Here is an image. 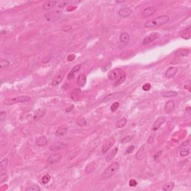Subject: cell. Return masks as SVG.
I'll use <instances>...</instances> for the list:
<instances>
[{
    "instance_id": "6da1fadb",
    "label": "cell",
    "mask_w": 191,
    "mask_h": 191,
    "mask_svg": "<svg viewBox=\"0 0 191 191\" xmlns=\"http://www.w3.org/2000/svg\"><path fill=\"white\" fill-rule=\"evenodd\" d=\"M169 21V17L167 15H161L155 18L153 20H148L145 22L144 26L146 28H153V27H157V26H162Z\"/></svg>"
},
{
    "instance_id": "7a4b0ae2",
    "label": "cell",
    "mask_w": 191,
    "mask_h": 191,
    "mask_svg": "<svg viewBox=\"0 0 191 191\" xmlns=\"http://www.w3.org/2000/svg\"><path fill=\"white\" fill-rule=\"evenodd\" d=\"M120 168V163L119 161H114L108 168L104 169V171L102 173V178L103 179H108L111 176H113L114 174L117 173L118 169Z\"/></svg>"
},
{
    "instance_id": "3957f363",
    "label": "cell",
    "mask_w": 191,
    "mask_h": 191,
    "mask_svg": "<svg viewBox=\"0 0 191 191\" xmlns=\"http://www.w3.org/2000/svg\"><path fill=\"white\" fill-rule=\"evenodd\" d=\"M63 16V13L59 11H52L44 14V17L48 22H55L60 20Z\"/></svg>"
},
{
    "instance_id": "277c9868",
    "label": "cell",
    "mask_w": 191,
    "mask_h": 191,
    "mask_svg": "<svg viewBox=\"0 0 191 191\" xmlns=\"http://www.w3.org/2000/svg\"><path fill=\"white\" fill-rule=\"evenodd\" d=\"M31 98L28 96H20L18 97H15L11 99H9L5 102L6 104H13L18 103V102H27L28 101H30Z\"/></svg>"
},
{
    "instance_id": "5b68a950",
    "label": "cell",
    "mask_w": 191,
    "mask_h": 191,
    "mask_svg": "<svg viewBox=\"0 0 191 191\" xmlns=\"http://www.w3.org/2000/svg\"><path fill=\"white\" fill-rule=\"evenodd\" d=\"M159 37H160V34H159L158 32H152V33H151L150 35L146 36V37L143 39V45L149 44L150 43H152V41L158 39Z\"/></svg>"
},
{
    "instance_id": "8992f818",
    "label": "cell",
    "mask_w": 191,
    "mask_h": 191,
    "mask_svg": "<svg viewBox=\"0 0 191 191\" xmlns=\"http://www.w3.org/2000/svg\"><path fill=\"white\" fill-rule=\"evenodd\" d=\"M125 94L124 92H116V93H111L108 96H105L104 99H103V102H109V101H113V100L117 99L119 98L122 97V96Z\"/></svg>"
},
{
    "instance_id": "52a82bcc",
    "label": "cell",
    "mask_w": 191,
    "mask_h": 191,
    "mask_svg": "<svg viewBox=\"0 0 191 191\" xmlns=\"http://www.w3.org/2000/svg\"><path fill=\"white\" fill-rule=\"evenodd\" d=\"M122 73H124L121 69H114V70L110 71L108 75V78L110 81L117 80V78L121 75Z\"/></svg>"
},
{
    "instance_id": "ba28073f",
    "label": "cell",
    "mask_w": 191,
    "mask_h": 191,
    "mask_svg": "<svg viewBox=\"0 0 191 191\" xmlns=\"http://www.w3.org/2000/svg\"><path fill=\"white\" fill-rule=\"evenodd\" d=\"M178 68L177 66H170L169 67L165 73V77L166 78H173L174 76L176 75L177 72H178Z\"/></svg>"
},
{
    "instance_id": "9c48e42d",
    "label": "cell",
    "mask_w": 191,
    "mask_h": 191,
    "mask_svg": "<svg viewBox=\"0 0 191 191\" xmlns=\"http://www.w3.org/2000/svg\"><path fill=\"white\" fill-rule=\"evenodd\" d=\"M114 143H115V140L114 139H111L109 140H108L107 142H105V143L103 144L102 149V154H105L106 152H108L109 149L113 146V145L114 144Z\"/></svg>"
},
{
    "instance_id": "30bf717a",
    "label": "cell",
    "mask_w": 191,
    "mask_h": 191,
    "mask_svg": "<svg viewBox=\"0 0 191 191\" xmlns=\"http://www.w3.org/2000/svg\"><path fill=\"white\" fill-rule=\"evenodd\" d=\"M131 9L129 8H121L119 12H118V14L121 17L123 18H126L128 17L131 14Z\"/></svg>"
},
{
    "instance_id": "8fae6325",
    "label": "cell",
    "mask_w": 191,
    "mask_h": 191,
    "mask_svg": "<svg viewBox=\"0 0 191 191\" xmlns=\"http://www.w3.org/2000/svg\"><path fill=\"white\" fill-rule=\"evenodd\" d=\"M68 130V126L66 125H63L58 128V129L55 131V136L56 137H62L65 135L66 131Z\"/></svg>"
},
{
    "instance_id": "7c38bea8",
    "label": "cell",
    "mask_w": 191,
    "mask_h": 191,
    "mask_svg": "<svg viewBox=\"0 0 191 191\" xmlns=\"http://www.w3.org/2000/svg\"><path fill=\"white\" fill-rule=\"evenodd\" d=\"M155 11H156V8L155 7H147L146 8L143 10V17H149L155 13Z\"/></svg>"
},
{
    "instance_id": "4fadbf2b",
    "label": "cell",
    "mask_w": 191,
    "mask_h": 191,
    "mask_svg": "<svg viewBox=\"0 0 191 191\" xmlns=\"http://www.w3.org/2000/svg\"><path fill=\"white\" fill-rule=\"evenodd\" d=\"M81 67H82L81 64H77V65L74 66L72 68V70H70V72L69 73V74H68V75H67L68 80L73 79V78H74V76H75V74L78 71H79V70L81 69Z\"/></svg>"
},
{
    "instance_id": "5bb4252c",
    "label": "cell",
    "mask_w": 191,
    "mask_h": 191,
    "mask_svg": "<svg viewBox=\"0 0 191 191\" xmlns=\"http://www.w3.org/2000/svg\"><path fill=\"white\" fill-rule=\"evenodd\" d=\"M58 4L57 1H47L43 4V9L44 11H49L52 9Z\"/></svg>"
},
{
    "instance_id": "9a60e30c",
    "label": "cell",
    "mask_w": 191,
    "mask_h": 191,
    "mask_svg": "<svg viewBox=\"0 0 191 191\" xmlns=\"http://www.w3.org/2000/svg\"><path fill=\"white\" fill-rule=\"evenodd\" d=\"M47 143L48 140L45 136H40L35 140V144L38 146H44Z\"/></svg>"
},
{
    "instance_id": "2e32d148",
    "label": "cell",
    "mask_w": 191,
    "mask_h": 191,
    "mask_svg": "<svg viewBox=\"0 0 191 191\" xmlns=\"http://www.w3.org/2000/svg\"><path fill=\"white\" fill-rule=\"evenodd\" d=\"M87 83V78L84 74H80L78 76V79H77V84L80 87H83L85 86Z\"/></svg>"
},
{
    "instance_id": "e0dca14e",
    "label": "cell",
    "mask_w": 191,
    "mask_h": 191,
    "mask_svg": "<svg viewBox=\"0 0 191 191\" xmlns=\"http://www.w3.org/2000/svg\"><path fill=\"white\" fill-rule=\"evenodd\" d=\"M165 122V117H159L157 120L154 123V125L152 126V130L157 131V129L160 128L161 126Z\"/></svg>"
},
{
    "instance_id": "ac0fdd59",
    "label": "cell",
    "mask_w": 191,
    "mask_h": 191,
    "mask_svg": "<svg viewBox=\"0 0 191 191\" xmlns=\"http://www.w3.org/2000/svg\"><path fill=\"white\" fill-rule=\"evenodd\" d=\"M61 155L60 154H54V155H52L48 157L47 161L48 163L49 164H54V163H56L58 161H60L61 159Z\"/></svg>"
},
{
    "instance_id": "d6986e66",
    "label": "cell",
    "mask_w": 191,
    "mask_h": 191,
    "mask_svg": "<svg viewBox=\"0 0 191 191\" xmlns=\"http://www.w3.org/2000/svg\"><path fill=\"white\" fill-rule=\"evenodd\" d=\"M174 108H175V102L173 100H170L169 102H167V103L165 104V107H164L166 112L167 113L172 112L174 110Z\"/></svg>"
},
{
    "instance_id": "ffe728a7",
    "label": "cell",
    "mask_w": 191,
    "mask_h": 191,
    "mask_svg": "<svg viewBox=\"0 0 191 191\" xmlns=\"http://www.w3.org/2000/svg\"><path fill=\"white\" fill-rule=\"evenodd\" d=\"M126 73H122L117 78V80H116V82H115V83H114L113 85H114L115 87L120 85V84H122V83L126 81Z\"/></svg>"
},
{
    "instance_id": "44dd1931",
    "label": "cell",
    "mask_w": 191,
    "mask_h": 191,
    "mask_svg": "<svg viewBox=\"0 0 191 191\" xmlns=\"http://www.w3.org/2000/svg\"><path fill=\"white\" fill-rule=\"evenodd\" d=\"M63 77H64V75H63V73L58 74L54 78L53 81L52 82V86H56V85H58V84H59L62 82V80H63Z\"/></svg>"
},
{
    "instance_id": "7402d4cb",
    "label": "cell",
    "mask_w": 191,
    "mask_h": 191,
    "mask_svg": "<svg viewBox=\"0 0 191 191\" xmlns=\"http://www.w3.org/2000/svg\"><path fill=\"white\" fill-rule=\"evenodd\" d=\"M120 40L122 44H127L128 43L129 40H130V36L127 33V32H122L120 36Z\"/></svg>"
},
{
    "instance_id": "603a6c76",
    "label": "cell",
    "mask_w": 191,
    "mask_h": 191,
    "mask_svg": "<svg viewBox=\"0 0 191 191\" xmlns=\"http://www.w3.org/2000/svg\"><path fill=\"white\" fill-rule=\"evenodd\" d=\"M66 147V146L62 143H54L53 145H52L50 146V150L51 151H56V150H60V149H62L63 148Z\"/></svg>"
},
{
    "instance_id": "cb8c5ba5",
    "label": "cell",
    "mask_w": 191,
    "mask_h": 191,
    "mask_svg": "<svg viewBox=\"0 0 191 191\" xmlns=\"http://www.w3.org/2000/svg\"><path fill=\"white\" fill-rule=\"evenodd\" d=\"M161 96H164V97H167V98H170V97H175V96H178V93L175 91H165L162 92L161 93Z\"/></svg>"
},
{
    "instance_id": "d4e9b609",
    "label": "cell",
    "mask_w": 191,
    "mask_h": 191,
    "mask_svg": "<svg viewBox=\"0 0 191 191\" xmlns=\"http://www.w3.org/2000/svg\"><path fill=\"white\" fill-rule=\"evenodd\" d=\"M117 151H118V148L117 147H115L113 148V149L111 151V152L109 153L108 155V156L106 157V161L107 162H108V161H111L112 159H113V157H115V155H117Z\"/></svg>"
},
{
    "instance_id": "484cf974",
    "label": "cell",
    "mask_w": 191,
    "mask_h": 191,
    "mask_svg": "<svg viewBox=\"0 0 191 191\" xmlns=\"http://www.w3.org/2000/svg\"><path fill=\"white\" fill-rule=\"evenodd\" d=\"M174 187H175V184L174 182H168L165 184L163 187H162V190L164 191H171L173 190Z\"/></svg>"
},
{
    "instance_id": "4316f807",
    "label": "cell",
    "mask_w": 191,
    "mask_h": 191,
    "mask_svg": "<svg viewBox=\"0 0 191 191\" xmlns=\"http://www.w3.org/2000/svg\"><path fill=\"white\" fill-rule=\"evenodd\" d=\"M175 55L178 56H187L189 55V51L185 49H180L175 52Z\"/></svg>"
},
{
    "instance_id": "83f0119b",
    "label": "cell",
    "mask_w": 191,
    "mask_h": 191,
    "mask_svg": "<svg viewBox=\"0 0 191 191\" xmlns=\"http://www.w3.org/2000/svg\"><path fill=\"white\" fill-rule=\"evenodd\" d=\"M44 115H45V111H44V110H42V109H39V110L36 111L35 116H34V119H35V120H39L40 118L43 117Z\"/></svg>"
},
{
    "instance_id": "f1b7e54d",
    "label": "cell",
    "mask_w": 191,
    "mask_h": 191,
    "mask_svg": "<svg viewBox=\"0 0 191 191\" xmlns=\"http://www.w3.org/2000/svg\"><path fill=\"white\" fill-rule=\"evenodd\" d=\"M181 35H182V37L184 38V39L190 38V27H189V28H187V29L182 31Z\"/></svg>"
},
{
    "instance_id": "f546056e",
    "label": "cell",
    "mask_w": 191,
    "mask_h": 191,
    "mask_svg": "<svg viewBox=\"0 0 191 191\" xmlns=\"http://www.w3.org/2000/svg\"><path fill=\"white\" fill-rule=\"evenodd\" d=\"M144 146H142L139 149V151L136 154V158L138 160H142L144 157Z\"/></svg>"
},
{
    "instance_id": "4dcf8cb0",
    "label": "cell",
    "mask_w": 191,
    "mask_h": 191,
    "mask_svg": "<svg viewBox=\"0 0 191 191\" xmlns=\"http://www.w3.org/2000/svg\"><path fill=\"white\" fill-rule=\"evenodd\" d=\"M126 123H127V120H126V118H122L121 120H118L116 126H117V128H122V127H124V126H126Z\"/></svg>"
},
{
    "instance_id": "1f68e13d",
    "label": "cell",
    "mask_w": 191,
    "mask_h": 191,
    "mask_svg": "<svg viewBox=\"0 0 191 191\" xmlns=\"http://www.w3.org/2000/svg\"><path fill=\"white\" fill-rule=\"evenodd\" d=\"M9 65H10V62H9L8 60L2 59L1 61H0V68H1V70H2V69H4V68H6V67H8Z\"/></svg>"
},
{
    "instance_id": "d6a6232c",
    "label": "cell",
    "mask_w": 191,
    "mask_h": 191,
    "mask_svg": "<svg viewBox=\"0 0 191 191\" xmlns=\"http://www.w3.org/2000/svg\"><path fill=\"white\" fill-rule=\"evenodd\" d=\"M8 160L7 158H4L3 160H2L1 163H0V167H1L2 170L6 169V167L8 166Z\"/></svg>"
},
{
    "instance_id": "836d02e7",
    "label": "cell",
    "mask_w": 191,
    "mask_h": 191,
    "mask_svg": "<svg viewBox=\"0 0 191 191\" xmlns=\"http://www.w3.org/2000/svg\"><path fill=\"white\" fill-rule=\"evenodd\" d=\"M41 190L38 185H31L28 188H26V191H40Z\"/></svg>"
},
{
    "instance_id": "e575fe53",
    "label": "cell",
    "mask_w": 191,
    "mask_h": 191,
    "mask_svg": "<svg viewBox=\"0 0 191 191\" xmlns=\"http://www.w3.org/2000/svg\"><path fill=\"white\" fill-rule=\"evenodd\" d=\"M51 179V176L49 174H45L44 175V177L42 178V183L44 184H46Z\"/></svg>"
},
{
    "instance_id": "d590c367",
    "label": "cell",
    "mask_w": 191,
    "mask_h": 191,
    "mask_svg": "<svg viewBox=\"0 0 191 191\" xmlns=\"http://www.w3.org/2000/svg\"><path fill=\"white\" fill-rule=\"evenodd\" d=\"M58 3V7L59 8H64L65 6H66L68 4H73V3H76V2H65V1H61Z\"/></svg>"
},
{
    "instance_id": "8d00e7d4",
    "label": "cell",
    "mask_w": 191,
    "mask_h": 191,
    "mask_svg": "<svg viewBox=\"0 0 191 191\" xmlns=\"http://www.w3.org/2000/svg\"><path fill=\"white\" fill-rule=\"evenodd\" d=\"M189 153H190V151H189V149H185V148H184V149H182L181 150H180V152H179V154H180V155L181 156H187L189 155Z\"/></svg>"
},
{
    "instance_id": "74e56055",
    "label": "cell",
    "mask_w": 191,
    "mask_h": 191,
    "mask_svg": "<svg viewBox=\"0 0 191 191\" xmlns=\"http://www.w3.org/2000/svg\"><path fill=\"white\" fill-rule=\"evenodd\" d=\"M80 93H81V90H80L79 89H75L72 92V98H73V99H75L78 96H79Z\"/></svg>"
},
{
    "instance_id": "f35d334b",
    "label": "cell",
    "mask_w": 191,
    "mask_h": 191,
    "mask_svg": "<svg viewBox=\"0 0 191 191\" xmlns=\"http://www.w3.org/2000/svg\"><path fill=\"white\" fill-rule=\"evenodd\" d=\"M76 123L78 124V126H84L87 124L86 120H85L84 118H80V119H78V120H77V122H76Z\"/></svg>"
},
{
    "instance_id": "ab89813d",
    "label": "cell",
    "mask_w": 191,
    "mask_h": 191,
    "mask_svg": "<svg viewBox=\"0 0 191 191\" xmlns=\"http://www.w3.org/2000/svg\"><path fill=\"white\" fill-rule=\"evenodd\" d=\"M119 107H120V103H119V102H114V103L111 106V110L112 112H114V111H116L117 110Z\"/></svg>"
},
{
    "instance_id": "60d3db41",
    "label": "cell",
    "mask_w": 191,
    "mask_h": 191,
    "mask_svg": "<svg viewBox=\"0 0 191 191\" xmlns=\"http://www.w3.org/2000/svg\"><path fill=\"white\" fill-rule=\"evenodd\" d=\"M132 138H133V137H132V136H127V137H124L123 139L122 140V143L125 144V143H129L131 140H132Z\"/></svg>"
},
{
    "instance_id": "b9f144b4",
    "label": "cell",
    "mask_w": 191,
    "mask_h": 191,
    "mask_svg": "<svg viewBox=\"0 0 191 191\" xmlns=\"http://www.w3.org/2000/svg\"><path fill=\"white\" fill-rule=\"evenodd\" d=\"M142 88H143V90L144 91H148V90H149L151 89V84H149V83H146V84H145L143 85Z\"/></svg>"
},
{
    "instance_id": "7bdbcfd3",
    "label": "cell",
    "mask_w": 191,
    "mask_h": 191,
    "mask_svg": "<svg viewBox=\"0 0 191 191\" xmlns=\"http://www.w3.org/2000/svg\"><path fill=\"white\" fill-rule=\"evenodd\" d=\"M128 185H129L130 187H135V186L137 185V181L135 180V179H131V180L129 181V182H128Z\"/></svg>"
},
{
    "instance_id": "ee69618b",
    "label": "cell",
    "mask_w": 191,
    "mask_h": 191,
    "mask_svg": "<svg viewBox=\"0 0 191 191\" xmlns=\"http://www.w3.org/2000/svg\"><path fill=\"white\" fill-rule=\"evenodd\" d=\"M51 58H52V57L50 56V55L45 57V58H43V60H42V63H43V64H47L48 62H49V61H50Z\"/></svg>"
},
{
    "instance_id": "f6af8a7d",
    "label": "cell",
    "mask_w": 191,
    "mask_h": 191,
    "mask_svg": "<svg viewBox=\"0 0 191 191\" xmlns=\"http://www.w3.org/2000/svg\"><path fill=\"white\" fill-rule=\"evenodd\" d=\"M77 8V6H75V5H70V6H67V8H66V11H75V9Z\"/></svg>"
},
{
    "instance_id": "bcb514c9",
    "label": "cell",
    "mask_w": 191,
    "mask_h": 191,
    "mask_svg": "<svg viewBox=\"0 0 191 191\" xmlns=\"http://www.w3.org/2000/svg\"><path fill=\"white\" fill-rule=\"evenodd\" d=\"M6 119V112L5 111H2L0 113V120L1 121L3 122Z\"/></svg>"
},
{
    "instance_id": "7dc6e473",
    "label": "cell",
    "mask_w": 191,
    "mask_h": 191,
    "mask_svg": "<svg viewBox=\"0 0 191 191\" xmlns=\"http://www.w3.org/2000/svg\"><path fill=\"white\" fill-rule=\"evenodd\" d=\"M134 149H135V146H130L127 149L126 154H131V152L134 151Z\"/></svg>"
},
{
    "instance_id": "c3c4849f",
    "label": "cell",
    "mask_w": 191,
    "mask_h": 191,
    "mask_svg": "<svg viewBox=\"0 0 191 191\" xmlns=\"http://www.w3.org/2000/svg\"><path fill=\"white\" fill-rule=\"evenodd\" d=\"M75 59V55L74 54H70L68 56H67V60L69 61H73Z\"/></svg>"
},
{
    "instance_id": "681fc988",
    "label": "cell",
    "mask_w": 191,
    "mask_h": 191,
    "mask_svg": "<svg viewBox=\"0 0 191 191\" xmlns=\"http://www.w3.org/2000/svg\"><path fill=\"white\" fill-rule=\"evenodd\" d=\"M71 28H72V26H65V27H63V28H61V30L64 31H66L71 30Z\"/></svg>"
},
{
    "instance_id": "f907efd6",
    "label": "cell",
    "mask_w": 191,
    "mask_h": 191,
    "mask_svg": "<svg viewBox=\"0 0 191 191\" xmlns=\"http://www.w3.org/2000/svg\"><path fill=\"white\" fill-rule=\"evenodd\" d=\"M73 107H74V105H71V106H70L68 108L66 109V112H70L71 110H73Z\"/></svg>"
},
{
    "instance_id": "816d5d0a",
    "label": "cell",
    "mask_w": 191,
    "mask_h": 191,
    "mask_svg": "<svg viewBox=\"0 0 191 191\" xmlns=\"http://www.w3.org/2000/svg\"><path fill=\"white\" fill-rule=\"evenodd\" d=\"M189 143H190V141H189V140H187L186 142H184V143H182V146H187V145H189Z\"/></svg>"
},
{
    "instance_id": "f5cc1de1",
    "label": "cell",
    "mask_w": 191,
    "mask_h": 191,
    "mask_svg": "<svg viewBox=\"0 0 191 191\" xmlns=\"http://www.w3.org/2000/svg\"><path fill=\"white\" fill-rule=\"evenodd\" d=\"M117 3H121V2H124V1H117Z\"/></svg>"
}]
</instances>
